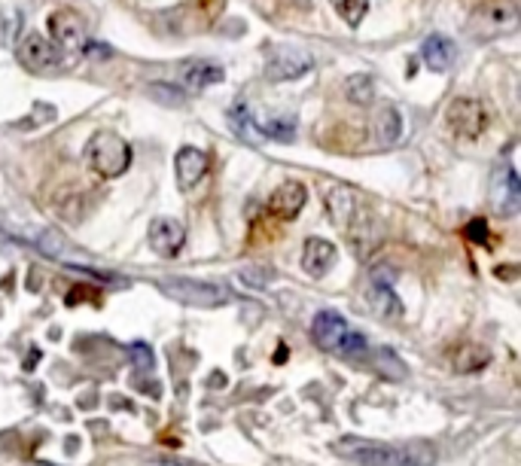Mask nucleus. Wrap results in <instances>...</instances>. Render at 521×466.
Wrapping results in <instances>:
<instances>
[{"label":"nucleus","mask_w":521,"mask_h":466,"mask_svg":"<svg viewBox=\"0 0 521 466\" xmlns=\"http://www.w3.org/2000/svg\"><path fill=\"white\" fill-rule=\"evenodd\" d=\"M335 454L348 457L360 466H433L436 448L430 442H405V445H385V442L344 436L335 442Z\"/></svg>","instance_id":"1"},{"label":"nucleus","mask_w":521,"mask_h":466,"mask_svg":"<svg viewBox=\"0 0 521 466\" xmlns=\"http://www.w3.org/2000/svg\"><path fill=\"white\" fill-rule=\"evenodd\" d=\"M311 336L317 341V347L342 356V360H363L369 354V345L360 336L357 330H351L335 311H320L311 323Z\"/></svg>","instance_id":"2"},{"label":"nucleus","mask_w":521,"mask_h":466,"mask_svg":"<svg viewBox=\"0 0 521 466\" xmlns=\"http://www.w3.org/2000/svg\"><path fill=\"white\" fill-rule=\"evenodd\" d=\"M89 168L95 171L98 177H122L128 168H132V146H128L117 131H98L95 137L89 141L86 150Z\"/></svg>","instance_id":"3"},{"label":"nucleus","mask_w":521,"mask_h":466,"mask_svg":"<svg viewBox=\"0 0 521 466\" xmlns=\"http://www.w3.org/2000/svg\"><path fill=\"white\" fill-rule=\"evenodd\" d=\"M516 25H518V10L512 0H488V4L476 6L470 15V37H476V40H494V37L516 31Z\"/></svg>","instance_id":"4"},{"label":"nucleus","mask_w":521,"mask_h":466,"mask_svg":"<svg viewBox=\"0 0 521 466\" xmlns=\"http://www.w3.org/2000/svg\"><path fill=\"white\" fill-rule=\"evenodd\" d=\"M162 293H168L171 299L183 302V305H195V308H220L226 305L229 293L220 284H204V281H189V277H168V281H159Z\"/></svg>","instance_id":"5"},{"label":"nucleus","mask_w":521,"mask_h":466,"mask_svg":"<svg viewBox=\"0 0 521 466\" xmlns=\"http://www.w3.org/2000/svg\"><path fill=\"white\" fill-rule=\"evenodd\" d=\"M15 56H19V65L30 74H56L58 67H65L61 49H56V46L40 34H28L25 40L19 43Z\"/></svg>","instance_id":"6"},{"label":"nucleus","mask_w":521,"mask_h":466,"mask_svg":"<svg viewBox=\"0 0 521 466\" xmlns=\"http://www.w3.org/2000/svg\"><path fill=\"white\" fill-rule=\"evenodd\" d=\"M446 119L461 137H479L488 128L491 116H488V107L479 98H455L446 110Z\"/></svg>","instance_id":"7"},{"label":"nucleus","mask_w":521,"mask_h":466,"mask_svg":"<svg viewBox=\"0 0 521 466\" xmlns=\"http://www.w3.org/2000/svg\"><path fill=\"white\" fill-rule=\"evenodd\" d=\"M49 37L52 46L61 52H82L86 49V22L74 10H58L49 15Z\"/></svg>","instance_id":"8"},{"label":"nucleus","mask_w":521,"mask_h":466,"mask_svg":"<svg viewBox=\"0 0 521 466\" xmlns=\"http://www.w3.org/2000/svg\"><path fill=\"white\" fill-rule=\"evenodd\" d=\"M311 65L314 61H311L308 52L293 49V46H278L265 61V80H272V83L299 80L302 74L311 71Z\"/></svg>","instance_id":"9"},{"label":"nucleus","mask_w":521,"mask_h":466,"mask_svg":"<svg viewBox=\"0 0 521 466\" xmlns=\"http://www.w3.org/2000/svg\"><path fill=\"white\" fill-rule=\"evenodd\" d=\"M187 244V229L180 226L178 220L171 216H159V220L150 223V247L156 251L159 256H178Z\"/></svg>","instance_id":"10"},{"label":"nucleus","mask_w":521,"mask_h":466,"mask_svg":"<svg viewBox=\"0 0 521 466\" xmlns=\"http://www.w3.org/2000/svg\"><path fill=\"white\" fill-rule=\"evenodd\" d=\"M491 201L497 207V214L503 216H512L518 214L521 207V183H518V174L512 168H500L491 180Z\"/></svg>","instance_id":"11"},{"label":"nucleus","mask_w":521,"mask_h":466,"mask_svg":"<svg viewBox=\"0 0 521 466\" xmlns=\"http://www.w3.org/2000/svg\"><path fill=\"white\" fill-rule=\"evenodd\" d=\"M305 201H308L305 186L296 180H287L272 192V198H268V214L278 216V220H296L299 211L305 207Z\"/></svg>","instance_id":"12"},{"label":"nucleus","mask_w":521,"mask_h":466,"mask_svg":"<svg viewBox=\"0 0 521 466\" xmlns=\"http://www.w3.org/2000/svg\"><path fill=\"white\" fill-rule=\"evenodd\" d=\"M335 259H339V251H335L333 241L326 238H308L302 247V268L308 277H324L329 268L335 266Z\"/></svg>","instance_id":"13"},{"label":"nucleus","mask_w":521,"mask_h":466,"mask_svg":"<svg viewBox=\"0 0 521 466\" xmlns=\"http://www.w3.org/2000/svg\"><path fill=\"white\" fill-rule=\"evenodd\" d=\"M174 168H178V186L183 192L195 189L198 180L204 177V171H208V155L202 150H195V146H183V150L174 155Z\"/></svg>","instance_id":"14"},{"label":"nucleus","mask_w":521,"mask_h":466,"mask_svg":"<svg viewBox=\"0 0 521 466\" xmlns=\"http://www.w3.org/2000/svg\"><path fill=\"white\" fill-rule=\"evenodd\" d=\"M220 80H223V67L213 65V61H187V65H180V83L189 92H202L208 85H217Z\"/></svg>","instance_id":"15"},{"label":"nucleus","mask_w":521,"mask_h":466,"mask_svg":"<svg viewBox=\"0 0 521 466\" xmlns=\"http://www.w3.org/2000/svg\"><path fill=\"white\" fill-rule=\"evenodd\" d=\"M369 302L372 308L378 311L385 321H400L403 317V302L400 296L394 293V286L387 284V277H378L372 275V293H369Z\"/></svg>","instance_id":"16"},{"label":"nucleus","mask_w":521,"mask_h":466,"mask_svg":"<svg viewBox=\"0 0 521 466\" xmlns=\"http://www.w3.org/2000/svg\"><path fill=\"white\" fill-rule=\"evenodd\" d=\"M421 58H424V65L430 67L433 74L448 71V65L455 61V43H451L448 37H442V34L427 37L424 46H421Z\"/></svg>","instance_id":"17"},{"label":"nucleus","mask_w":521,"mask_h":466,"mask_svg":"<svg viewBox=\"0 0 521 466\" xmlns=\"http://www.w3.org/2000/svg\"><path fill=\"white\" fill-rule=\"evenodd\" d=\"M326 207H329V214H333V220L339 223V226H344V223L351 220V211H354V192L344 189V186H335L326 196Z\"/></svg>","instance_id":"18"},{"label":"nucleus","mask_w":521,"mask_h":466,"mask_svg":"<svg viewBox=\"0 0 521 466\" xmlns=\"http://www.w3.org/2000/svg\"><path fill=\"white\" fill-rule=\"evenodd\" d=\"M229 122H232V128L239 131L244 141H250V144H263V141H265L263 131H259V126L254 122V116L247 113V107H244V104L235 107L232 116H229Z\"/></svg>","instance_id":"19"},{"label":"nucleus","mask_w":521,"mask_h":466,"mask_svg":"<svg viewBox=\"0 0 521 466\" xmlns=\"http://www.w3.org/2000/svg\"><path fill=\"white\" fill-rule=\"evenodd\" d=\"M259 131H263V137H274V141L281 144H290L296 137V119L293 116H283V119H268L259 126Z\"/></svg>","instance_id":"20"},{"label":"nucleus","mask_w":521,"mask_h":466,"mask_svg":"<svg viewBox=\"0 0 521 466\" xmlns=\"http://www.w3.org/2000/svg\"><path fill=\"white\" fill-rule=\"evenodd\" d=\"M378 128H381V141L385 144H394L403 131V119H400V110L396 107H385L378 113Z\"/></svg>","instance_id":"21"},{"label":"nucleus","mask_w":521,"mask_h":466,"mask_svg":"<svg viewBox=\"0 0 521 466\" xmlns=\"http://www.w3.org/2000/svg\"><path fill=\"white\" fill-rule=\"evenodd\" d=\"M333 6H335V13L342 15L344 22H348L351 28L360 25L363 22V15H366V0H333Z\"/></svg>","instance_id":"22"},{"label":"nucleus","mask_w":521,"mask_h":466,"mask_svg":"<svg viewBox=\"0 0 521 466\" xmlns=\"http://www.w3.org/2000/svg\"><path fill=\"white\" fill-rule=\"evenodd\" d=\"M132 360H135V369L141 372H152V366H156V354H152L150 345H143V341H135L132 345Z\"/></svg>","instance_id":"23"},{"label":"nucleus","mask_w":521,"mask_h":466,"mask_svg":"<svg viewBox=\"0 0 521 466\" xmlns=\"http://www.w3.org/2000/svg\"><path fill=\"white\" fill-rule=\"evenodd\" d=\"M372 92H375V85L369 76H354V80L348 83V95L357 101V104H366V101L372 98Z\"/></svg>","instance_id":"24"},{"label":"nucleus","mask_w":521,"mask_h":466,"mask_svg":"<svg viewBox=\"0 0 521 466\" xmlns=\"http://www.w3.org/2000/svg\"><path fill=\"white\" fill-rule=\"evenodd\" d=\"M466 238H470L473 244L488 247V244H491V235H488V223L485 220H473L470 226H466Z\"/></svg>","instance_id":"25"},{"label":"nucleus","mask_w":521,"mask_h":466,"mask_svg":"<svg viewBox=\"0 0 521 466\" xmlns=\"http://www.w3.org/2000/svg\"><path fill=\"white\" fill-rule=\"evenodd\" d=\"M147 466H187V463H168V461H152Z\"/></svg>","instance_id":"26"},{"label":"nucleus","mask_w":521,"mask_h":466,"mask_svg":"<svg viewBox=\"0 0 521 466\" xmlns=\"http://www.w3.org/2000/svg\"><path fill=\"white\" fill-rule=\"evenodd\" d=\"M299 6H311V0H296Z\"/></svg>","instance_id":"27"},{"label":"nucleus","mask_w":521,"mask_h":466,"mask_svg":"<svg viewBox=\"0 0 521 466\" xmlns=\"http://www.w3.org/2000/svg\"><path fill=\"white\" fill-rule=\"evenodd\" d=\"M43 466H46V463H43Z\"/></svg>","instance_id":"28"}]
</instances>
